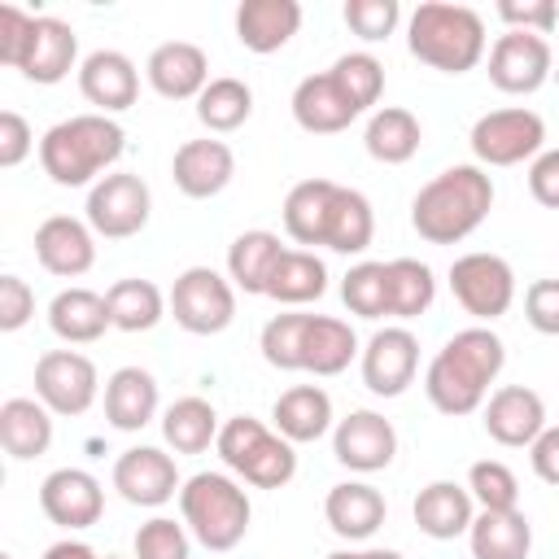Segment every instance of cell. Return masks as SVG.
Returning a JSON list of instances; mask_svg holds the SVG:
<instances>
[{
    "label": "cell",
    "mask_w": 559,
    "mask_h": 559,
    "mask_svg": "<svg viewBox=\"0 0 559 559\" xmlns=\"http://www.w3.org/2000/svg\"><path fill=\"white\" fill-rule=\"evenodd\" d=\"M507 362V345L489 328L454 332L424 371V393L441 415H472L485 406L489 384Z\"/></svg>",
    "instance_id": "6da1fadb"
},
{
    "label": "cell",
    "mask_w": 559,
    "mask_h": 559,
    "mask_svg": "<svg viewBox=\"0 0 559 559\" xmlns=\"http://www.w3.org/2000/svg\"><path fill=\"white\" fill-rule=\"evenodd\" d=\"M493 210V179L480 166H445L411 201V227L428 245L467 240Z\"/></svg>",
    "instance_id": "7a4b0ae2"
},
{
    "label": "cell",
    "mask_w": 559,
    "mask_h": 559,
    "mask_svg": "<svg viewBox=\"0 0 559 559\" xmlns=\"http://www.w3.org/2000/svg\"><path fill=\"white\" fill-rule=\"evenodd\" d=\"M122 148L127 135L109 114H74L44 131L39 166L57 188H83L105 179L100 170H109L122 157Z\"/></svg>",
    "instance_id": "3957f363"
},
{
    "label": "cell",
    "mask_w": 559,
    "mask_h": 559,
    "mask_svg": "<svg viewBox=\"0 0 559 559\" xmlns=\"http://www.w3.org/2000/svg\"><path fill=\"white\" fill-rule=\"evenodd\" d=\"M406 48L441 74H467L485 57V17L467 4L424 0L406 22Z\"/></svg>",
    "instance_id": "277c9868"
},
{
    "label": "cell",
    "mask_w": 559,
    "mask_h": 559,
    "mask_svg": "<svg viewBox=\"0 0 559 559\" xmlns=\"http://www.w3.org/2000/svg\"><path fill=\"white\" fill-rule=\"evenodd\" d=\"M179 511H183L188 533L205 550H236L249 533V520H253L249 493L223 472L188 476L183 489H179Z\"/></svg>",
    "instance_id": "5b68a950"
},
{
    "label": "cell",
    "mask_w": 559,
    "mask_h": 559,
    "mask_svg": "<svg viewBox=\"0 0 559 559\" xmlns=\"http://www.w3.org/2000/svg\"><path fill=\"white\" fill-rule=\"evenodd\" d=\"M218 459L253 489H284L297 476V450L253 415H236L218 428Z\"/></svg>",
    "instance_id": "8992f818"
},
{
    "label": "cell",
    "mask_w": 559,
    "mask_h": 559,
    "mask_svg": "<svg viewBox=\"0 0 559 559\" xmlns=\"http://www.w3.org/2000/svg\"><path fill=\"white\" fill-rule=\"evenodd\" d=\"M170 314L192 336H218L236 319V288L214 266H188L175 275Z\"/></svg>",
    "instance_id": "52a82bcc"
},
{
    "label": "cell",
    "mask_w": 559,
    "mask_h": 559,
    "mask_svg": "<svg viewBox=\"0 0 559 559\" xmlns=\"http://www.w3.org/2000/svg\"><path fill=\"white\" fill-rule=\"evenodd\" d=\"M546 144V122L542 114L511 105V109H489L472 127V153L485 166H520L533 162Z\"/></svg>",
    "instance_id": "ba28073f"
},
{
    "label": "cell",
    "mask_w": 559,
    "mask_h": 559,
    "mask_svg": "<svg viewBox=\"0 0 559 559\" xmlns=\"http://www.w3.org/2000/svg\"><path fill=\"white\" fill-rule=\"evenodd\" d=\"M450 293L472 319L493 323L515 301V271L498 253H463L450 262Z\"/></svg>",
    "instance_id": "9c48e42d"
},
{
    "label": "cell",
    "mask_w": 559,
    "mask_h": 559,
    "mask_svg": "<svg viewBox=\"0 0 559 559\" xmlns=\"http://www.w3.org/2000/svg\"><path fill=\"white\" fill-rule=\"evenodd\" d=\"M148 214H153V192L131 170H114V175L96 179L87 192V227L105 240H127V236L144 231Z\"/></svg>",
    "instance_id": "30bf717a"
},
{
    "label": "cell",
    "mask_w": 559,
    "mask_h": 559,
    "mask_svg": "<svg viewBox=\"0 0 559 559\" xmlns=\"http://www.w3.org/2000/svg\"><path fill=\"white\" fill-rule=\"evenodd\" d=\"M96 389H100L96 362L79 349H48L35 362V397L52 415H83L96 402Z\"/></svg>",
    "instance_id": "8fae6325"
},
{
    "label": "cell",
    "mask_w": 559,
    "mask_h": 559,
    "mask_svg": "<svg viewBox=\"0 0 559 559\" xmlns=\"http://www.w3.org/2000/svg\"><path fill=\"white\" fill-rule=\"evenodd\" d=\"M550 79V44L533 31H507L489 48V83L507 96H528Z\"/></svg>",
    "instance_id": "7c38bea8"
},
{
    "label": "cell",
    "mask_w": 559,
    "mask_h": 559,
    "mask_svg": "<svg viewBox=\"0 0 559 559\" xmlns=\"http://www.w3.org/2000/svg\"><path fill=\"white\" fill-rule=\"evenodd\" d=\"M332 454L349 472H384L397 454V432L380 411H349L332 428Z\"/></svg>",
    "instance_id": "4fadbf2b"
},
{
    "label": "cell",
    "mask_w": 559,
    "mask_h": 559,
    "mask_svg": "<svg viewBox=\"0 0 559 559\" xmlns=\"http://www.w3.org/2000/svg\"><path fill=\"white\" fill-rule=\"evenodd\" d=\"M114 489L131 507H162V502H170L183 489V480H179V467H175V459L166 450L131 445L114 463Z\"/></svg>",
    "instance_id": "5bb4252c"
},
{
    "label": "cell",
    "mask_w": 559,
    "mask_h": 559,
    "mask_svg": "<svg viewBox=\"0 0 559 559\" xmlns=\"http://www.w3.org/2000/svg\"><path fill=\"white\" fill-rule=\"evenodd\" d=\"M39 507H44V515H48L57 528L79 533V528H92V524L100 520V511H105V489H100V480H96L92 472H83V467H57V472H48L44 485H39Z\"/></svg>",
    "instance_id": "9a60e30c"
},
{
    "label": "cell",
    "mask_w": 559,
    "mask_h": 559,
    "mask_svg": "<svg viewBox=\"0 0 559 559\" xmlns=\"http://www.w3.org/2000/svg\"><path fill=\"white\" fill-rule=\"evenodd\" d=\"M419 367V341L411 328H380L362 349V384L376 397H402Z\"/></svg>",
    "instance_id": "2e32d148"
},
{
    "label": "cell",
    "mask_w": 559,
    "mask_h": 559,
    "mask_svg": "<svg viewBox=\"0 0 559 559\" xmlns=\"http://www.w3.org/2000/svg\"><path fill=\"white\" fill-rule=\"evenodd\" d=\"M79 92H83L87 105H96V114H122L140 96V70L127 52L96 48L79 66Z\"/></svg>",
    "instance_id": "e0dca14e"
},
{
    "label": "cell",
    "mask_w": 559,
    "mask_h": 559,
    "mask_svg": "<svg viewBox=\"0 0 559 559\" xmlns=\"http://www.w3.org/2000/svg\"><path fill=\"white\" fill-rule=\"evenodd\" d=\"M35 258L48 275H61V280H79L92 271L96 262V231L83 223V218H70V214H52L35 227Z\"/></svg>",
    "instance_id": "ac0fdd59"
},
{
    "label": "cell",
    "mask_w": 559,
    "mask_h": 559,
    "mask_svg": "<svg viewBox=\"0 0 559 559\" xmlns=\"http://www.w3.org/2000/svg\"><path fill=\"white\" fill-rule=\"evenodd\" d=\"M485 432L498 441V445H533L542 432H546V402L537 389L528 384H502L489 393L485 402Z\"/></svg>",
    "instance_id": "d6986e66"
},
{
    "label": "cell",
    "mask_w": 559,
    "mask_h": 559,
    "mask_svg": "<svg viewBox=\"0 0 559 559\" xmlns=\"http://www.w3.org/2000/svg\"><path fill=\"white\" fill-rule=\"evenodd\" d=\"M144 74H148V87L166 100H197L210 83V57L205 48L188 44V39H170V44H157L144 61Z\"/></svg>",
    "instance_id": "ffe728a7"
},
{
    "label": "cell",
    "mask_w": 559,
    "mask_h": 559,
    "mask_svg": "<svg viewBox=\"0 0 559 559\" xmlns=\"http://www.w3.org/2000/svg\"><path fill=\"white\" fill-rule=\"evenodd\" d=\"M236 175V157L223 140H183L175 148V162H170V179L183 197L192 201H205V197H218Z\"/></svg>",
    "instance_id": "44dd1931"
},
{
    "label": "cell",
    "mask_w": 559,
    "mask_h": 559,
    "mask_svg": "<svg viewBox=\"0 0 559 559\" xmlns=\"http://www.w3.org/2000/svg\"><path fill=\"white\" fill-rule=\"evenodd\" d=\"M293 118L310 135H336V131H345L358 118V109L341 92V83L332 79V70H323V74H306L293 87Z\"/></svg>",
    "instance_id": "7402d4cb"
},
{
    "label": "cell",
    "mask_w": 559,
    "mask_h": 559,
    "mask_svg": "<svg viewBox=\"0 0 559 559\" xmlns=\"http://www.w3.org/2000/svg\"><path fill=\"white\" fill-rule=\"evenodd\" d=\"M411 515H415V524H419L424 537H432V542H454V537H463V533L472 528V520H476V498H472L467 485L432 480V485L419 489Z\"/></svg>",
    "instance_id": "603a6c76"
},
{
    "label": "cell",
    "mask_w": 559,
    "mask_h": 559,
    "mask_svg": "<svg viewBox=\"0 0 559 559\" xmlns=\"http://www.w3.org/2000/svg\"><path fill=\"white\" fill-rule=\"evenodd\" d=\"M323 515H328V524H332L336 537H345V542H367V537L384 524L389 507H384V493L371 489L367 480H341V485L328 489Z\"/></svg>",
    "instance_id": "cb8c5ba5"
},
{
    "label": "cell",
    "mask_w": 559,
    "mask_h": 559,
    "mask_svg": "<svg viewBox=\"0 0 559 559\" xmlns=\"http://www.w3.org/2000/svg\"><path fill=\"white\" fill-rule=\"evenodd\" d=\"M79 61V35L70 22L61 17H35V35H31V48L22 57V74L31 83H61Z\"/></svg>",
    "instance_id": "d4e9b609"
},
{
    "label": "cell",
    "mask_w": 559,
    "mask_h": 559,
    "mask_svg": "<svg viewBox=\"0 0 559 559\" xmlns=\"http://www.w3.org/2000/svg\"><path fill=\"white\" fill-rule=\"evenodd\" d=\"M301 26L297 0H245L236 9V39L249 52H280Z\"/></svg>",
    "instance_id": "484cf974"
},
{
    "label": "cell",
    "mask_w": 559,
    "mask_h": 559,
    "mask_svg": "<svg viewBox=\"0 0 559 559\" xmlns=\"http://www.w3.org/2000/svg\"><path fill=\"white\" fill-rule=\"evenodd\" d=\"M157 415V380L144 367H118L105 380V419L118 432H140Z\"/></svg>",
    "instance_id": "4316f807"
},
{
    "label": "cell",
    "mask_w": 559,
    "mask_h": 559,
    "mask_svg": "<svg viewBox=\"0 0 559 559\" xmlns=\"http://www.w3.org/2000/svg\"><path fill=\"white\" fill-rule=\"evenodd\" d=\"M48 328L66 341V345H92L105 336L109 323V306L100 293L92 288H61L52 301H48Z\"/></svg>",
    "instance_id": "83f0119b"
},
{
    "label": "cell",
    "mask_w": 559,
    "mask_h": 559,
    "mask_svg": "<svg viewBox=\"0 0 559 559\" xmlns=\"http://www.w3.org/2000/svg\"><path fill=\"white\" fill-rule=\"evenodd\" d=\"M271 419H275V432L288 437L293 445L319 441L332 428V397L319 384H293V389H284L275 397Z\"/></svg>",
    "instance_id": "f1b7e54d"
},
{
    "label": "cell",
    "mask_w": 559,
    "mask_h": 559,
    "mask_svg": "<svg viewBox=\"0 0 559 559\" xmlns=\"http://www.w3.org/2000/svg\"><path fill=\"white\" fill-rule=\"evenodd\" d=\"M0 445L9 459H39L52 445V411L39 397H9L0 406Z\"/></svg>",
    "instance_id": "f546056e"
},
{
    "label": "cell",
    "mask_w": 559,
    "mask_h": 559,
    "mask_svg": "<svg viewBox=\"0 0 559 559\" xmlns=\"http://www.w3.org/2000/svg\"><path fill=\"white\" fill-rule=\"evenodd\" d=\"M280 253H284V245H280L275 231H266V227L240 231L227 249V280L249 297H266V284H271V271H275Z\"/></svg>",
    "instance_id": "4dcf8cb0"
},
{
    "label": "cell",
    "mask_w": 559,
    "mask_h": 559,
    "mask_svg": "<svg viewBox=\"0 0 559 559\" xmlns=\"http://www.w3.org/2000/svg\"><path fill=\"white\" fill-rule=\"evenodd\" d=\"M472 559H528L533 550V524L524 511H480L467 528Z\"/></svg>",
    "instance_id": "1f68e13d"
},
{
    "label": "cell",
    "mask_w": 559,
    "mask_h": 559,
    "mask_svg": "<svg viewBox=\"0 0 559 559\" xmlns=\"http://www.w3.org/2000/svg\"><path fill=\"white\" fill-rule=\"evenodd\" d=\"M328 293V266L314 249H284L275 271H271V284H266V297L280 301V306H306V301H319Z\"/></svg>",
    "instance_id": "d6a6232c"
},
{
    "label": "cell",
    "mask_w": 559,
    "mask_h": 559,
    "mask_svg": "<svg viewBox=\"0 0 559 559\" xmlns=\"http://www.w3.org/2000/svg\"><path fill=\"white\" fill-rule=\"evenodd\" d=\"M419 140H424L419 118H415L411 109H402V105H384V109H376V114L367 118V131H362L367 153H371L376 162H384V166H402V162H411V157L419 153Z\"/></svg>",
    "instance_id": "836d02e7"
},
{
    "label": "cell",
    "mask_w": 559,
    "mask_h": 559,
    "mask_svg": "<svg viewBox=\"0 0 559 559\" xmlns=\"http://www.w3.org/2000/svg\"><path fill=\"white\" fill-rule=\"evenodd\" d=\"M336 188L341 183H332V179H301V183L288 188V197H284V231L297 245H323L328 210H332Z\"/></svg>",
    "instance_id": "e575fe53"
},
{
    "label": "cell",
    "mask_w": 559,
    "mask_h": 559,
    "mask_svg": "<svg viewBox=\"0 0 559 559\" xmlns=\"http://www.w3.org/2000/svg\"><path fill=\"white\" fill-rule=\"evenodd\" d=\"M358 354V336L345 319L332 314H314L306 328V349H301V371L314 376H341Z\"/></svg>",
    "instance_id": "d590c367"
},
{
    "label": "cell",
    "mask_w": 559,
    "mask_h": 559,
    "mask_svg": "<svg viewBox=\"0 0 559 559\" xmlns=\"http://www.w3.org/2000/svg\"><path fill=\"white\" fill-rule=\"evenodd\" d=\"M218 415L205 397H179L162 415V437L175 454H205L218 441Z\"/></svg>",
    "instance_id": "8d00e7d4"
},
{
    "label": "cell",
    "mask_w": 559,
    "mask_h": 559,
    "mask_svg": "<svg viewBox=\"0 0 559 559\" xmlns=\"http://www.w3.org/2000/svg\"><path fill=\"white\" fill-rule=\"evenodd\" d=\"M371 236H376L371 201L358 188H336L332 210H328V236H323V245L332 253H362L371 245Z\"/></svg>",
    "instance_id": "74e56055"
},
{
    "label": "cell",
    "mask_w": 559,
    "mask_h": 559,
    "mask_svg": "<svg viewBox=\"0 0 559 559\" xmlns=\"http://www.w3.org/2000/svg\"><path fill=\"white\" fill-rule=\"evenodd\" d=\"M105 306H109V323L118 332H148L166 314V297H162V288L153 280H118V284H109Z\"/></svg>",
    "instance_id": "f35d334b"
},
{
    "label": "cell",
    "mask_w": 559,
    "mask_h": 559,
    "mask_svg": "<svg viewBox=\"0 0 559 559\" xmlns=\"http://www.w3.org/2000/svg\"><path fill=\"white\" fill-rule=\"evenodd\" d=\"M249 114H253V92H249L245 79H231V74L210 79L205 92L197 96V118H201V127L214 131V135H227V131L245 127Z\"/></svg>",
    "instance_id": "ab89813d"
},
{
    "label": "cell",
    "mask_w": 559,
    "mask_h": 559,
    "mask_svg": "<svg viewBox=\"0 0 559 559\" xmlns=\"http://www.w3.org/2000/svg\"><path fill=\"white\" fill-rule=\"evenodd\" d=\"M384 271H389V314L393 319H419L437 297L432 266L419 258H393V262H384Z\"/></svg>",
    "instance_id": "60d3db41"
},
{
    "label": "cell",
    "mask_w": 559,
    "mask_h": 559,
    "mask_svg": "<svg viewBox=\"0 0 559 559\" xmlns=\"http://www.w3.org/2000/svg\"><path fill=\"white\" fill-rule=\"evenodd\" d=\"M341 301L358 319H384L389 314V271L384 262H358L341 280Z\"/></svg>",
    "instance_id": "b9f144b4"
},
{
    "label": "cell",
    "mask_w": 559,
    "mask_h": 559,
    "mask_svg": "<svg viewBox=\"0 0 559 559\" xmlns=\"http://www.w3.org/2000/svg\"><path fill=\"white\" fill-rule=\"evenodd\" d=\"M314 314H275L266 319L258 349L275 371H301V349H306V328Z\"/></svg>",
    "instance_id": "7bdbcfd3"
},
{
    "label": "cell",
    "mask_w": 559,
    "mask_h": 559,
    "mask_svg": "<svg viewBox=\"0 0 559 559\" xmlns=\"http://www.w3.org/2000/svg\"><path fill=\"white\" fill-rule=\"evenodd\" d=\"M332 79L341 83V92L354 100L358 114H367L380 92H384V66L371 57V52H345L332 61Z\"/></svg>",
    "instance_id": "ee69618b"
},
{
    "label": "cell",
    "mask_w": 559,
    "mask_h": 559,
    "mask_svg": "<svg viewBox=\"0 0 559 559\" xmlns=\"http://www.w3.org/2000/svg\"><path fill=\"white\" fill-rule=\"evenodd\" d=\"M467 489H472V498H476L480 511H515V507H520V480H515V472H511L507 463H498V459L472 463Z\"/></svg>",
    "instance_id": "f6af8a7d"
},
{
    "label": "cell",
    "mask_w": 559,
    "mask_h": 559,
    "mask_svg": "<svg viewBox=\"0 0 559 559\" xmlns=\"http://www.w3.org/2000/svg\"><path fill=\"white\" fill-rule=\"evenodd\" d=\"M341 17H345V26H349L358 39L380 44V39H389V35L397 31L402 4H397V0H345Z\"/></svg>",
    "instance_id": "bcb514c9"
},
{
    "label": "cell",
    "mask_w": 559,
    "mask_h": 559,
    "mask_svg": "<svg viewBox=\"0 0 559 559\" xmlns=\"http://www.w3.org/2000/svg\"><path fill=\"white\" fill-rule=\"evenodd\" d=\"M188 524H175L170 515H153L148 524L135 528V559H188Z\"/></svg>",
    "instance_id": "7dc6e473"
},
{
    "label": "cell",
    "mask_w": 559,
    "mask_h": 559,
    "mask_svg": "<svg viewBox=\"0 0 559 559\" xmlns=\"http://www.w3.org/2000/svg\"><path fill=\"white\" fill-rule=\"evenodd\" d=\"M524 319L542 336H559V280H533L524 288Z\"/></svg>",
    "instance_id": "c3c4849f"
},
{
    "label": "cell",
    "mask_w": 559,
    "mask_h": 559,
    "mask_svg": "<svg viewBox=\"0 0 559 559\" xmlns=\"http://www.w3.org/2000/svg\"><path fill=\"white\" fill-rule=\"evenodd\" d=\"M498 17L511 31H533V35H550L559 22V4L555 0H502Z\"/></svg>",
    "instance_id": "681fc988"
},
{
    "label": "cell",
    "mask_w": 559,
    "mask_h": 559,
    "mask_svg": "<svg viewBox=\"0 0 559 559\" xmlns=\"http://www.w3.org/2000/svg\"><path fill=\"white\" fill-rule=\"evenodd\" d=\"M31 35H35V17L22 13L17 4H0V61L4 66H13V70L22 66Z\"/></svg>",
    "instance_id": "f907efd6"
},
{
    "label": "cell",
    "mask_w": 559,
    "mask_h": 559,
    "mask_svg": "<svg viewBox=\"0 0 559 559\" xmlns=\"http://www.w3.org/2000/svg\"><path fill=\"white\" fill-rule=\"evenodd\" d=\"M35 314V293L22 275H0V332L26 328Z\"/></svg>",
    "instance_id": "816d5d0a"
},
{
    "label": "cell",
    "mask_w": 559,
    "mask_h": 559,
    "mask_svg": "<svg viewBox=\"0 0 559 559\" xmlns=\"http://www.w3.org/2000/svg\"><path fill=\"white\" fill-rule=\"evenodd\" d=\"M35 148V131L17 109H0V166H22Z\"/></svg>",
    "instance_id": "f5cc1de1"
},
{
    "label": "cell",
    "mask_w": 559,
    "mask_h": 559,
    "mask_svg": "<svg viewBox=\"0 0 559 559\" xmlns=\"http://www.w3.org/2000/svg\"><path fill=\"white\" fill-rule=\"evenodd\" d=\"M528 192L537 205L559 210V148H542L528 162Z\"/></svg>",
    "instance_id": "db71d44e"
},
{
    "label": "cell",
    "mask_w": 559,
    "mask_h": 559,
    "mask_svg": "<svg viewBox=\"0 0 559 559\" xmlns=\"http://www.w3.org/2000/svg\"><path fill=\"white\" fill-rule=\"evenodd\" d=\"M528 463H533L537 480L559 485V424H555V428L546 424V432H542V437L528 445Z\"/></svg>",
    "instance_id": "11a10c76"
},
{
    "label": "cell",
    "mask_w": 559,
    "mask_h": 559,
    "mask_svg": "<svg viewBox=\"0 0 559 559\" xmlns=\"http://www.w3.org/2000/svg\"><path fill=\"white\" fill-rule=\"evenodd\" d=\"M44 559H100L87 542H74V537H66V542H52L48 550H44Z\"/></svg>",
    "instance_id": "9f6ffc18"
},
{
    "label": "cell",
    "mask_w": 559,
    "mask_h": 559,
    "mask_svg": "<svg viewBox=\"0 0 559 559\" xmlns=\"http://www.w3.org/2000/svg\"><path fill=\"white\" fill-rule=\"evenodd\" d=\"M328 559H367V550H332Z\"/></svg>",
    "instance_id": "6f0895ef"
},
{
    "label": "cell",
    "mask_w": 559,
    "mask_h": 559,
    "mask_svg": "<svg viewBox=\"0 0 559 559\" xmlns=\"http://www.w3.org/2000/svg\"><path fill=\"white\" fill-rule=\"evenodd\" d=\"M367 559H402L397 550H367Z\"/></svg>",
    "instance_id": "680465c9"
},
{
    "label": "cell",
    "mask_w": 559,
    "mask_h": 559,
    "mask_svg": "<svg viewBox=\"0 0 559 559\" xmlns=\"http://www.w3.org/2000/svg\"><path fill=\"white\" fill-rule=\"evenodd\" d=\"M0 559H13V555H0Z\"/></svg>",
    "instance_id": "91938a15"
},
{
    "label": "cell",
    "mask_w": 559,
    "mask_h": 559,
    "mask_svg": "<svg viewBox=\"0 0 559 559\" xmlns=\"http://www.w3.org/2000/svg\"><path fill=\"white\" fill-rule=\"evenodd\" d=\"M109 559H114V555H109Z\"/></svg>",
    "instance_id": "94428289"
}]
</instances>
